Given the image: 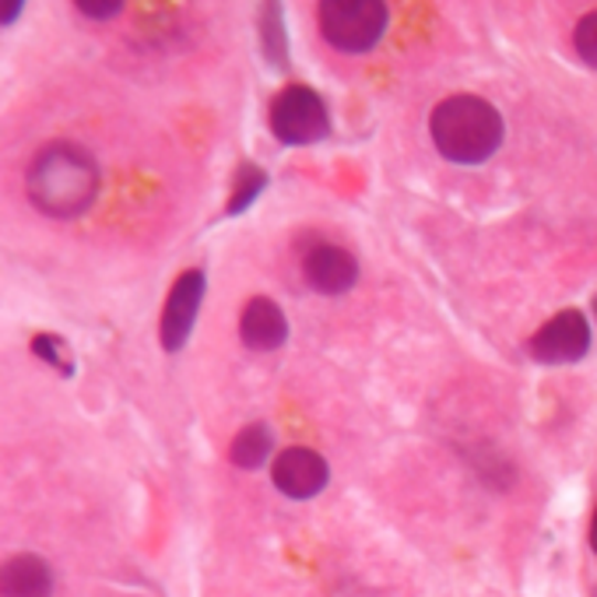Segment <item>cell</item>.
Wrapping results in <instances>:
<instances>
[{"label":"cell","instance_id":"obj_1","mask_svg":"<svg viewBox=\"0 0 597 597\" xmlns=\"http://www.w3.org/2000/svg\"><path fill=\"white\" fill-rule=\"evenodd\" d=\"M99 162L71 141H53L32 159L25 172L29 201L50 218H78L99 198Z\"/></svg>","mask_w":597,"mask_h":597},{"label":"cell","instance_id":"obj_2","mask_svg":"<svg viewBox=\"0 0 597 597\" xmlns=\"http://www.w3.org/2000/svg\"><path fill=\"white\" fill-rule=\"evenodd\" d=\"M433 145L457 166H481L503 145V117L478 95H450L433 109Z\"/></svg>","mask_w":597,"mask_h":597},{"label":"cell","instance_id":"obj_3","mask_svg":"<svg viewBox=\"0 0 597 597\" xmlns=\"http://www.w3.org/2000/svg\"><path fill=\"white\" fill-rule=\"evenodd\" d=\"M317 22L327 46L338 53H370L387 29L383 0H320Z\"/></svg>","mask_w":597,"mask_h":597},{"label":"cell","instance_id":"obj_4","mask_svg":"<svg viewBox=\"0 0 597 597\" xmlns=\"http://www.w3.org/2000/svg\"><path fill=\"white\" fill-rule=\"evenodd\" d=\"M271 130L281 145H317L331 130V117L313 88L288 85L271 103Z\"/></svg>","mask_w":597,"mask_h":597},{"label":"cell","instance_id":"obj_5","mask_svg":"<svg viewBox=\"0 0 597 597\" xmlns=\"http://www.w3.org/2000/svg\"><path fill=\"white\" fill-rule=\"evenodd\" d=\"M587 349H590V327L584 313L576 310H563L558 317H552L531 338V355L545 365H569L576 359H584Z\"/></svg>","mask_w":597,"mask_h":597},{"label":"cell","instance_id":"obj_6","mask_svg":"<svg viewBox=\"0 0 597 597\" xmlns=\"http://www.w3.org/2000/svg\"><path fill=\"white\" fill-rule=\"evenodd\" d=\"M271 478H275V489L288 499H313L317 492H323L327 478V460L317 450H306V447H292L275 457L271 465Z\"/></svg>","mask_w":597,"mask_h":597},{"label":"cell","instance_id":"obj_7","mask_svg":"<svg viewBox=\"0 0 597 597\" xmlns=\"http://www.w3.org/2000/svg\"><path fill=\"white\" fill-rule=\"evenodd\" d=\"M204 299V275L201 271H186L177 285H172L166 313H162V344L166 352H180L190 331H194V320Z\"/></svg>","mask_w":597,"mask_h":597},{"label":"cell","instance_id":"obj_8","mask_svg":"<svg viewBox=\"0 0 597 597\" xmlns=\"http://www.w3.org/2000/svg\"><path fill=\"white\" fill-rule=\"evenodd\" d=\"M302 271H306V281H310L317 292L341 296V292H349V288L355 285L359 264H355V257L349 254V249L320 243L302 257Z\"/></svg>","mask_w":597,"mask_h":597},{"label":"cell","instance_id":"obj_9","mask_svg":"<svg viewBox=\"0 0 597 597\" xmlns=\"http://www.w3.org/2000/svg\"><path fill=\"white\" fill-rule=\"evenodd\" d=\"M239 334H243L246 349H254V352L281 349L285 338H288V323H285V313L278 310V302L249 299L246 310H243V320H239Z\"/></svg>","mask_w":597,"mask_h":597},{"label":"cell","instance_id":"obj_10","mask_svg":"<svg viewBox=\"0 0 597 597\" xmlns=\"http://www.w3.org/2000/svg\"><path fill=\"white\" fill-rule=\"evenodd\" d=\"M0 590H4V597H50L53 594L50 563L29 552L8 558L4 576H0Z\"/></svg>","mask_w":597,"mask_h":597},{"label":"cell","instance_id":"obj_11","mask_svg":"<svg viewBox=\"0 0 597 597\" xmlns=\"http://www.w3.org/2000/svg\"><path fill=\"white\" fill-rule=\"evenodd\" d=\"M267 454H271V429H267L264 422H254V426H246L233 439V465L236 468L254 471V468L264 465Z\"/></svg>","mask_w":597,"mask_h":597},{"label":"cell","instance_id":"obj_12","mask_svg":"<svg viewBox=\"0 0 597 597\" xmlns=\"http://www.w3.org/2000/svg\"><path fill=\"white\" fill-rule=\"evenodd\" d=\"M260 32H264V53L271 64L288 61V40H285V18H281V0H267L264 18H260Z\"/></svg>","mask_w":597,"mask_h":597},{"label":"cell","instance_id":"obj_13","mask_svg":"<svg viewBox=\"0 0 597 597\" xmlns=\"http://www.w3.org/2000/svg\"><path fill=\"white\" fill-rule=\"evenodd\" d=\"M573 46L587 67H597V11L580 18V25H576V32H573Z\"/></svg>","mask_w":597,"mask_h":597},{"label":"cell","instance_id":"obj_14","mask_svg":"<svg viewBox=\"0 0 597 597\" xmlns=\"http://www.w3.org/2000/svg\"><path fill=\"white\" fill-rule=\"evenodd\" d=\"M264 183H267L264 172L254 169V166H246V169H243V177H239L236 194H233V204H228V215H239L243 207H249V201H254V198L260 194Z\"/></svg>","mask_w":597,"mask_h":597},{"label":"cell","instance_id":"obj_15","mask_svg":"<svg viewBox=\"0 0 597 597\" xmlns=\"http://www.w3.org/2000/svg\"><path fill=\"white\" fill-rule=\"evenodd\" d=\"M78 4V11L85 18H92V22H109V18H117L124 0H74Z\"/></svg>","mask_w":597,"mask_h":597},{"label":"cell","instance_id":"obj_16","mask_svg":"<svg viewBox=\"0 0 597 597\" xmlns=\"http://www.w3.org/2000/svg\"><path fill=\"white\" fill-rule=\"evenodd\" d=\"M25 0H0V14H4V25H14L18 14H22Z\"/></svg>","mask_w":597,"mask_h":597},{"label":"cell","instance_id":"obj_17","mask_svg":"<svg viewBox=\"0 0 597 597\" xmlns=\"http://www.w3.org/2000/svg\"><path fill=\"white\" fill-rule=\"evenodd\" d=\"M590 548L597 552V513H594V524H590Z\"/></svg>","mask_w":597,"mask_h":597}]
</instances>
